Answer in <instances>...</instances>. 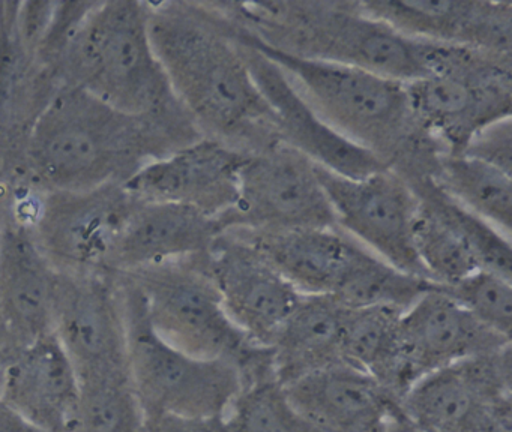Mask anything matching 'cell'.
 I'll return each instance as SVG.
<instances>
[{"label":"cell","instance_id":"8","mask_svg":"<svg viewBox=\"0 0 512 432\" xmlns=\"http://www.w3.org/2000/svg\"><path fill=\"white\" fill-rule=\"evenodd\" d=\"M115 275L127 317L131 386L145 414L226 417L244 386L238 366L229 360L199 359L167 344L152 329L139 291Z\"/></svg>","mask_w":512,"mask_h":432},{"label":"cell","instance_id":"3","mask_svg":"<svg viewBox=\"0 0 512 432\" xmlns=\"http://www.w3.org/2000/svg\"><path fill=\"white\" fill-rule=\"evenodd\" d=\"M218 14L233 39L274 62L319 116L347 140L373 153L404 179L433 174L445 150L416 122L404 83L365 69L275 50Z\"/></svg>","mask_w":512,"mask_h":432},{"label":"cell","instance_id":"2","mask_svg":"<svg viewBox=\"0 0 512 432\" xmlns=\"http://www.w3.org/2000/svg\"><path fill=\"white\" fill-rule=\"evenodd\" d=\"M146 11L155 54L203 137L247 155L281 143L241 47L209 2H146Z\"/></svg>","mask_w":512,"mask_h":432},{"label":"cell","instance_id":"36","mask_svg":"<svg viewBox=\"0 0 512 432\" xmlns=\"http://www.w3.org/2000/svg\"><path fill=\"white\" fill-rule=\"evenodd\" d=\"M8 197H10V185L0 182V224L4 218L5 207H7Z\"/></svg>","mask_w":512,"mask_h":432},{"label":"cell","instance_id":"1","mask_svg":"<svg viewBox=\"0 0 512 432\" xmlns=\"http://www.w3.org/2000/svg\"><path fill=\"white\" fill-rule=\"evenodd\" d=\"M203 138L191 123L134 116L59 86L35 120L14 185L86 191L125 185L145 165Z\"/></svg>","mask_w":512,"mask_h":432},{"label":"cell","instance_id":"21","mask_svg":"<svg viewBox=\"0 0 512 432\" xmlns=\"http://www.w3.org/2000/svg\"><path fill=\"white\" fill-rule=\"evenodd\" d=\"M0 396L38 431L68 432L80 381L53 333L0 362Z\"/></svg>","mask_w":512,"mask_h":432},{"label":"cell","instance_id":"22","mask_svg":"<svg viewBox=\"0 0 512 432\" xmlns=\"http://www.w3.org/2000/svg\"><path fill=\"white\" fill-rule=\"evenodd\" d=\"M221 233L217 219L199 210L137 198L110 252L107 272H133L206 254Z\"/></svg>","mask_w":512,"mask_h":432},{"label":"cell","instance_id":"14","mask_svg":"<svg viewBox=\"0 0 512 432\" xmlns=\"http://www.w3.org/2000/svg\"><path fill=\"white\" fill-rule=\"evenodd\" d=\"M224 309L254 344L269 347L302 294L233 231H223L206 254Z\"/></svg>","mask_w":512,"mask_h":432},{"label":"cell","instance_id":"28","mask_svg":"<svg viewBox=\"0 0 512 432\" xmlns=\"http://www.w3.org/2000/svg\"><path fill=\"white\" fill-rule=\"evenodd\" d=\"M224 422L229 432H320L296 410L272 368L244 381Z\"/></svg>","mask_w":512,"mask_h":432},{"label":"cell","instance_id":"18","mask_svg":"<svg viewBox=\"0 0 512 432\" xmlns=\"http://www.w3.org/2000/svg\"><path fill=\"white\" fill-rule=\"evenodd\" d=\"M238 45L274 114L275 126L284 144L340 176L359 179L388 168L373 153L356 146L325 122L268 57L241 42Z\"/></svg>","mask_w":512,"mask_h":432},{"label":"cell","instance_id":"26","mask_svg":"<svg viewBox=\"0 0 512 432\" xmlns=\"http://www.w3.org/2000/svg\"><path fill=\"white\" fill-rule=\"evenodd\" d=\"M430 177L452 200L511 237L512 174L470 156L443 153Z\"/></svg>","mask_w":512,"mask_h":432},{"label":"cell","instance_id":"13","mask_svg":"<svg viewBox=\"0 0 512 432\" xmlns=\"http://www.w3.org/2000/svg\"><path fill=\"white\" fill-rule=\"evenodd\" d=\"M512 407V344L419 378L401 399L422 432H490Z\"/></svg>","mask_w":512,"mask_h":432},{"label":"cell","instance_id":"19","mask_svg":"<svg viewBox=\"0 0 512 432\" xmlns=\"http://www.w3.org/2000/svg\"><path fill=\"white\" fill-rule=\"evenodd\" d=\"M398 335L409 389L431 372L511 344V339L479 323L439 285L401 312Z\"/></svg>","mask_w":512,"mask_h":432},{"label":"cell","instance_id":"15","mask_svg":"<svg viewBox=\"0 0 512 432\" xmlns=\"http://www.w3.org/2000/svg\"><path fill=\"white\" fill-rule=\"evenodd\" d=\"M56 279L58 269L31 227L7 203L0 224V362L53 333Z\"/></svg>","mask_w":512,"mask_h":432},{"label":"cell","instance_id":"33","mask_svg":"<svg viewBox=\"0 0 512 432\" xmlns=\"http://www.w3.org/2000/svg\"><path fill=\"white\" fill-rule=\"evenodd\" d=\"M145 432H229L224 417L178 416V414H146Z\"/></svg>","mask_w":512,"mask_h":432},{"label":"cell","instance_id":"9","mask_svg":"<svg viewBox=\"0 0 512 432\" xmlns=\"http://www.w3.org/2000/svg\"><path fill=\"white\" fill-rule=\"evenodd\" d=\"M136 203L125 185L86 191L17 186L11 189L8 206L31 227L59 272L89 273L107 272L110 252Z\"/></svg>","mask_w":512,"mask_h":432},{"label":"cell","instance_id":"5","mask_svg":"<svg viewBox=\"0 0 512 432\" xmlns=\"http://www.w3.org/2000/svg\"><path fill=\"white\" fill-rule=\"evenodd\" d=\"M56 80L124 113L196 125L152 47L146 2L92 3L62 57Z\"/></svg>","mask_w":512,"mask_h":432},{"label":"cell","instance_id":"30","mask_svg":"<svg viewBox=\"0 0 512 432\" xmlns=\"http://www.w3.org/2000/svg\"><path fill=\"white\" fill-rule=\"evenodd\" d=\"M146 414L130 380L80 384L68 432H145Z\"/></svg>","mask_w":512,"mask_h":432},{"label":"cell","instance_id":"4","mask_svg":"<svg viewBox=\"0 0 512 432\" xmlns=\"http://www.w3.org/2000/svg\"><path fill=\"white\" fill-rule=\"evenodd\" d=\"M260 42L293 56L365 69L409 83L428 75L431 42L401 35L356 0L211 2Z\"/></svg>","mask_w":512,"mask_h":432},{"label":"cell","instance_id":"20","mask_svg":"<svg viewBox=\"0 0 512 432\" xmlns=\"http://www.w3.org/2000/svg\"><path fill=\"white\" fill-rule=\"evenodd\" d=\"M283 387L296 410L320 432H386L403 416L394 393L346 362L326 366Z\"/></svg>","mask_w":512,"mask_h":432},{"label":"cell","instance_id":"25","mask_svg":"<svg viewBox=\"0 0 512 432\" xmlns=\"http://www.w3.org/2000/svg\"><path fill=\"white\" fill-rule=\"evenodd\" d=\"M401 312L389 306L347 308L341 335L344 362L376 378L400 401L409 390L398 335Z\"/></svg>","mask_w":512,"mask_h":432},{"label":"cell","instance_id":"10","mask_svg":"<svg viewBox=\"0 0 512 432\" xmlns=\"http://www.w3.org/2000/svg\"><path fill=\"white\" fill-rule=\"evenodd\" d=\"M53 335L80 384L130 380L127 317L115 273L58 270Z\"/></svg>","mask_w":512,"mask_h":432},{"label":"cell","instance_id":"11","mask_svg":"<svg viewBox=\"0 0 512 432\" xmlns=\"http://www.w3.org/2000/svg\"><path fill=\"white\" fill-rule=\"evenodd\" d=\"M217 221L223 231L338 228L316 162L283 141L247 155L236 203Z\"/></svg>","mask_w":512,"mask_h":432},{"label":"cell","instance_id":"17","mask_svg":"<svg viewBox=\"0 0 512 432\" xmlns=\"http://www.w3.org/2000/svg\"><path fill=\"white\" fill-rule=\"evenodd\" d=\"M401 35L512 57V3L488 0H359Z\"/></svg>","mask_w":512,"mask_h":432},{"label":"cell","instance_id":"35","mask_svg":"<svg viewBox=\"0 0 512 432\" xmlns=\"http://www.w3.org/2000/svg\"><path fill=\"white\" fill-rule=\"evenodd\" d=\"M386 432H422L418 426L413 425L406 416H400L392 422V425L386 429Z\"/></svg>","mask_w":512,"mask_h":432},{"label":"cell","instance_id":"31","mask_svg":"<svg viewBox=\"0 0 512 432\" xmlns=\"http://www.w3.org/2000/svg\"><path fill=\"white\" fill-rule=\"evenodd\" d=\"M479 323L511 339L512 281L488 270H476L448 287H440Z\"/></svg>","mask_w":512,"mask_h":432},{"label":"cell","instance_id":"6","mask_svg":"<svg viewBox=\"0 0 512 432\" xmlns=\"http://www.w3.org/2000/svg\"><path fill=\"white\" fill-rule=\"evenodd\" d=\"M206 254L119 275L139 291L163 341L199 359L229 360L245 380L272 365L271 348L251 342L230 320Z\"/></svg>","mask_w":512,"mask_h":432},{"label":"cell","instance_id":"16","mask_svg":"<svg viewBox=\"0 0 512 432\" xmlns=\"http://www.w3.org/2000/svg\"><path fill=\"white\" fill-rule=\"evenodd\" d=\"M247 153L212 138H200L145 165L125 188L142 201L181 204L218 219L238 198Z\"/></svg>","mask_w":512,"mask_h":432},{"label":"cell","instance_id":"34","mask_svg":"<svg viewBox=\"0 0 512 432\" xmlns=\"http://www.w3.org/2000/svg\"><path fill=\"white\" fill-rule=\"evenodd\" d=\"M0 432H41L26 422L14 408L0 396Z\"/></svg>","mask_w":512,"mask_h":432},{"label":"cell","instance_id":"27","mask_svg":"<svg viewBox=\"0 0 512 432\" xmlns=\"http://www.w3.org/2000/svg\"><path fill=\"white\" fill-rule=\"evenodd\" d=\"M406 182L412 186L422 206L436 213L466 240L475 254L479 269L512 281L511 237L452 200L430 176L413 177Z\"/></svg>","mask_w":512,"mask_h":432},{"label":"cell","instance_id":"24","mask_svg":"<svg viewBox=\"0 0 512 432\" xmlns=\"http://www.w3.org/2000/svg\"><path fill=\"white\" fill-rule=\"evenodd\" d=\"M347 306L334 296L302 294L269 345L272 368L281 386L334 363L341 357Z\"/></svg>","mask_w":512,"mask_h":432},{"label":"cell","instance_id":"23","mask_svg":"<svg viewBox=\"0 0 512 432\" xmlns=\"http://www.w3.org/2000/svg\"><path fill=\"white\" fill-rule=\"evenodd\" d=\"M229 231L251 243L299 293L307 296H335L367 252L340 228Z\"/></svg>","mask_w":512,"mask_h":432},{"label":"cell","instance_id":"29","mask_svg":"<svg viewBox=\"0 0 512 432\" xmlns=\"http://www.w3.org/2000/svg\"><path fill=\"white\" fill-rule=\"evenodd\" d=\"M413 239L425 275L439 287H448L479 270L475 254L466 240L421 203Z\"/></svg>","mask_w":512,"mask_h":432},{"label":"cell","instance_id":"12","mask_svg":"<svg viewBox=\"0 0 512 432\" xmlns=\"http://www.w3.org/2000/svg\"><path fill=\"white\" fill-rule=\"evenodd\" d=\"M317 174L341 231L401 272L430 281L413 239L418 197L400 174L385 168L353 179L320 165Z\"/></svg>","mask_w":512,"mask_h":432},{"label":"cell","instance_id":"32","mask_svg":"<svg viewBox=\"0 0 512 432\" xmlns=\"http://www.w3.org/2000/svg\"><path fill=\"white\" fill-rule=\"evenodd\" d=\"M512 117L482 129L461 155L470 156L512 174Z\"/></svg>","mask_w":512,"mask_h":432},{"label":"cell","instance_id":"7","mask_svg":"<svg viewBox=\"0 0 512 432\" xmlns=\"http://www.w3.org/2000/svg\"><path fill=\"white\" fill-rule=\"evenodd\" d=\"M418 125L448 155L478 132L512 117V57L433 44L428 75L404 83Z\"/></svg>","mask_w":512,"mask_h":432}]
</instances>
